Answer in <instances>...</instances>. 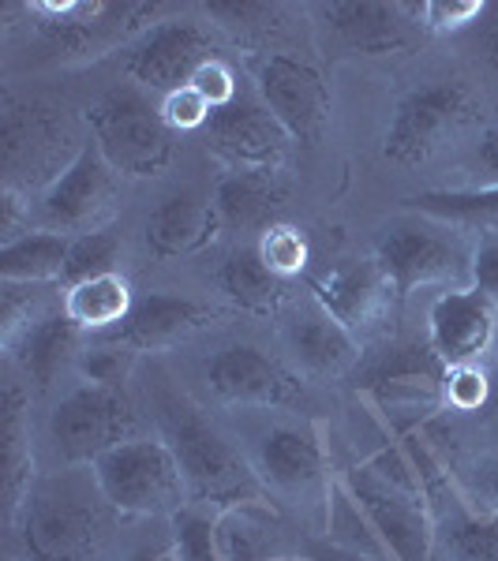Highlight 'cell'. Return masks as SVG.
<instances>
[{"label": "cell", "instance_id": "ab89813d", "mask_svg": "<svg viewBox=\"0 0 498 561\" xmlns=\"http://www.w3.org/2000/svg\"><path fill=\"white\" fill-rule=\"evenodd\" d=\"M192 87L206 98V102H211L214 113H217V108H229L240 98L237 94V76H233V68L225 65L222 57L206 60V65L192 76Z\"/></svg>", "mask_w": 498, "mask_h": 561}, {"label": "cell", "instance_id": "5b68a950", "mask_svg": "<svg viewBox=\"0 0 498 561\" xmlns=\"http://www.w3.org/2000/svg\"><path fill=\"white\" fill-rule=\"evenodd\" d=\"M121 517H177L192 505L180 460L161 434H139L90 465Z\"/></svg>", "mask_w": 498, "mask_h": 561}, {"label": "cell", "instance_id": "9c48e42d", "mask_svg": "<svg viewBox=\"0 0 498 561\" xmlns=\"http://www.w3.org/2000/svg\"><path fill=\"white\" fill-rule=\"evenodd\" d=\"M116 198H121V173L94 142H87L83 153L31 203V229L60 232L68 240L90 237L109 229Z\"/></svg>", "mask_w": 498, "mask_h": 561}, {"label": "cell", "instance_id": "836d02e7", "mask_svg": "<svg viewBox=\"0 0 498 561\" xmlns=\"http://www.w3.org/2000/svg\"><path fill=\"white\" fill-rule=\"evenodd\" d=\"M135 356L139 352L121 345L113 337H90L83 352L76 359V370L83 382H94V386H109V389H124L132 378V367H135Z\"/></svg>", "mask_w": 498, "mask_h": 561}, {"label": "cell", "instance_id": "7402d4cb", "mask_svg": "<svg viewBox=\"0 0 498 561\" xmlns=\"http://www.w3.org/2000/svg\"><path fill=\"white\" fill-rule=\"evenodd\" d=\"M211 322H214V307L188 300V296L150 293L143 300H135L132 319L116 333H109V337L135 352H161L188 341L199 330H206Z\"/></svg>", "mask_w": 498, "mask_h": 561}, {"label": "cell", "instance_id": "60d3db41", "mask_svg": "<svg viewBox=\"0 0 498 561\" xmlns=\"http://www.w3.org/2000/svg\"><path fill=\"white\" fill-rule=\"evenodd\" d=\"M468 285H473L479 296H487V300L498 307V237H484L473 248Z\"/></svg>", "mask_w": 498, "mask_h": 561}, {"label": "cell", "instance_id": "d4e9b609", "mask_svg": "<svg viewBox=\"0 0 498 561\" xmlns=\"http://www.w3.org/2000/svg\"><path fill=\"white\" fill-rule=\"evenodd\" d=\"M214 206L222 217V229L233 237L259 232L278 221V210L285 206V187L278 184V173H229L214 187Z\"/></svg>", "mask_w": 498, "mask_h": 561}, {"label": "cell", "instance_id": "8d00e7d4", "mask_svg": "<svg viewBox=\"0 0 498 561\" xmlns=\"http://www.w3.org/2000/svg\"><path fill=\"white\" fill-rule=\"evenodd\" d=\"M173 524H177V536H173L177 561H225L214 536V517L206 510L188 505L184 513H177Z\"/></svg>", "mask_w": 498, "mask_h": 561}, {"label": "cell", "instance_id": "277c9868", "mask_svg": "<svg viewBox=\"0 0 498 561\" xmlns=\"http://www.w3.org/2000/svg\"><path fill=\"white\" fill-rule=\"evenodd\" d=\"M248 460L256 468L262 491L274 497L278 505H296L307 517L315 513L322 531L333 476H330V454H326L322 431L312 420L278 415V420L262 423L251 434Z\"/></svg>", "mask_w": 498, "mask_h": 561}, {"label": "cell", "instance_id": "ac0fdd59", "mask_svg": "<svg viewBox=\"0 0 498 561\" xmlns=\"http://www.w3.org/2000/svg\"><path fill=\"white\" fill-rule=\"evenodd\" d=\"M214 536L225 561H296L307 550L274 497H248L217 510Z\"/></svg>", "mask_w": 498, "mask_h": 561}, {"label": "cell", "instance_id": "7bdbcfd3", "mask_svg": "<svg viewBox=\"0 0 498 561\" xmlns=\"http://www.w3.org/2000/svg\"><path fill=\"white\" fill-rule=\"evenodd\" d=\"M312 561H371V558H360V554H346V550H338V547H330L326 539H315V542H307V550H304Z\"/></svg>", "mask_w": 498, "mask_h": 561}, {"label": "cell", "instance_id": "f1b7e54d", "mask_svg": "<svg viewBox=\"0 0 498 561\" xmlns=\"http://www.w3.org/2000/svg\"><path fill=\"white\" fill-rule=\"evenodd\" d=\"M322 539L330 547L346 550V554H360L371 561H394L391 547L383 542V536L375 531V524L360 502L349 494V486L341 479H333V491H330V505H326V524H322Z\"/></svg>", "mask_w": 498, "mask_h": 561}, {"label": "cell", "instance_id": "e575fe53", "mask_svg": "<svg viewBox=\"0 0 498 561\" xmlns=\"http://www.w3.org/2000/svg\"><path fill=\"white\" fill-rule=\"evenodd\" d=\"M121 255H124V243L113 229L76 237L71 240V255H68V270H65V288L79 285V280H87V277L116 274V270H121Z\"/></svg>", "mask_w": 498, "mask_h": 561}, {"label": "cell", "instance_id": "ffe728a7", "mask_svg": "<svg viewBox=\"0 0 498 561\" xmlns=\"http://www.w3.org/2000/svg\"><path fill=\"white\" fill-rule=\"evenodd\" d=\"M222 217H217L214 195L199 192H177L161 198L143 225V240H147L150 255L173 262L203 255L211 243L222 237Z\"/></svg>", "mask_w": 498, "mask_h": 561}, {"label": "cell", "instance_id": "b9f144b4", "mask_svg": "<svg viewBox=\"0 0 498 561\" xmlns=\"http://www.w3.org/2000/svg\"><path fill=\"white\" fill-rule=\"evenodd\" d=\"M473 169L479 173V180H484L479 187H498V128H487L479 135L476 153H473Z\"/></svg>", "mask_w": 498, "mask_h": 561}, {"label": "cell", "instance_id": "6da1fadb", "mask_svg": "<svg viewBox=\"0 0 498 561\" xmlns=\"http://www.w3.org/2000/svg\"><path fill=\"white\" fill-rule=\"evenodd\" d=\"M150 409L154 434H161L177 454L195 510L211 505L217 513L225 505L248 502V497H270L262 491L248 454L188 393L161 386L154 393Z\"/></svg>", "mask_w": 498, "mask_h": 561}, {"label": "cell", "instance_id": "ee69618b", "mask_svg": "<svg viewBox=\"0 0 498 561\" xmlns=\"http://www.w3.org/2000/svg\"><path fill=\"white\" fill-rule=\"evenodd\" d=\"M487 20L491 23L484 26V60H487V68L498 76V8L487 12Z\"/></svg>", "mask_w": 498, "mask_h": 561}, {"label": "cell", "instance_id": "f35d334b", "mask_svg": "<svg viewBox=\"0 0 498 561\" xmlns=\"http://www.w3.org/2000/svg\"><path fill=\"white\" fill-rule=\"evenodd\" d=\"M158 113H161V121H166V128L177 135V131H203L206 124H211L214 108L192 83H184V87L169 90V94H161Z\"/></svg>", "mask_w": 498, "mask_h": 561}, {"label": "cell", "instance_id": "83f0119b", "mask_svg": "<svg viewBox=\"0 0 498 561\" xmlns=\"http://www.w3.org/2000/svg\"><path fill=\"white\" fill-rule=\"evenodd\" d=\"M217 288H222L240 311L270 314L285 304L288 280L274 277L267 266H262L256 243H244V248H237L222 266H217Z\"/></svg>", "mask_w": 498, "mask_h": 561}, {"label": "cell", "instance_id": "1f68e13d", "mask_svg": "<svg viewBox=\"0 0 498 561\" xmlns=\"http://www.w3.org/2000/svg\"><path fill=\"white\" fill-rule=\"evenodd\" d=\"M412 210L446 225L468 229H498V187H473V192H428L412 198Z\"/></svg>", "mask_w": 498, "mask_h": 561}, {"label": "cell", "instance_id": "d6986e66", "mask_svg": "<svg viewBox=\"0 0 498 561\" xmlns=\"http://www.w3.org/2000/svg\"><path fill=\"white\" fill-rule=\"evenodd\" d=\"M282 337L288 356L296 359V367L312 378H326V382L330 378H346L349 370L360 367V356H364L356 333L333 319L315 296L288 307Z\"/></svg>", "mask_w": 498, "mask_h": 561}, {"label": "cell", "instance_id": "4dcf8cb0", "mask_svg": "<svg viewBox=\"0 0 498 561\" xmlns=\"http://www.w3.org/2000/svg\"><path fill=\"white\" fill-rule=\"evenodd\" d=\"M60 304H65V285L0 280V337H4V348H12L34 322H42Z\"/></svg>", "mask_w": 498, "mask_h": 561}, {"label": "cell", "instance_id": "3957f363", "mask_svg": "<svg viewBox=\"0 0 498 561\" xmlns=\"http://www.w3.org/2000/svg\"><path fill=\"white\" fill-rule=\"evenodd\" d=\"M338 479L371 517L394 561L434 558V513L401 442H386L378 454H371L364 465H352Z\"/></svg>", "mask_w": 498, "mask_h": 561}, {"label": "cell", "instance_id": "603a6c76", "mask_svg": "<svg viewBox=\"0 0 498 561\" xmlns=\"http://www.w3.org/2000/svg\"><path fill=\"white\" fill-rule=\"evenodd\" d=\"M83 341L87 337L71 325V319L65 314V304H60L57 311H49L42 322H34L31 330L4 352H8V359L23 370L26 382L45 389L57 382V375L68 364H76L79 352H83Z\"/></svg>", "mask_w": 498, "mask_h": 561}, {"label": "cell", "instance_id": "f6af8a7d", "mask_svg": "<svg viewBox=\"0 0 498 561\" xmlns=\"http://www.w3.org/2000/svg\"><path fill=\"white\" fill-rule=\"evenodd\" d=\"M132 561H177V554H173V547L169 550H143V554H135Z\"/></svg>", "mask_w": 498, "mask_h": 561}, {"label": "cell", "instance_id": "d6a6232c", "mask_svg": "<svg viewBox=\"0 0 498 561\" xmlns=\"http://www.w3.org/2000/svg\"><path fill=\"white\" fill-rule=\"evenodd\" d=\"M256 251H259L262 266L282 280L301 277L307 270V262H312V243H307L304 229H296V225H288V221L267 225L256 240Z\"/></svg>", "mask_w": 498, "mask_h": 561}, {"label": "cell", "instance_id": "44dd1931", "mask_svg": "<svg viewBox=\"0 0 498 561\" xmlns=\"http://www.w3.org/2000/svg\"><path fill=\"white\" fill-rule=\"evenodd\" d=\"M322 26L333 42L349 53L383 57L409 45V4H383V0H333L319 8Z\"/></svg>", "mask_w": 498, "mask_h": 561}, {"label": "cell", "instance_id": "ba28073f", "mask_svg": "<svg viewBox=\"0 0 498 561\" xmlns=\"http://www.w3.org/2000/svg\"><path fill=\"white\" fill-rule=\"evenodd\" d=\"M479 102L476 94L457 79L446 83L420 87L394 108L391 128L383 135V158L394 161L401 169L423 165L434 153L446 147L450 139H457L461 131H468L479 121Z\"/></svg>", "mask_w": 498, "mask_h": 561}, {"label": "cell", "instance_id": "52a82bcc", "mask_svg": "<svg viewBox=\"0 0 498 561\" xmlns=\"http://www.w3.org/2000/svg\"><path fill=\"white\" fill-rule=\"evenodd\" d=\"M49 446L65 468H90L109 449L139 438L143 420L124 389L79 382L49 412Z\"/></svg>", "mask_w": 498, "mask_h": 561}, {"label": "cell", "instance_id": "cb8c5ba5", "mask_svg": "<svg viewBox=\"0 0 498 561\" xmlns=\"http://www.w3.org/2000/svg\"><path fill=\"white\" fill-rule=\"evenodd\" d=\"M31 389H23L20 378H8L4 386V520L12 524L20 517L26 494L38 483L34 479V446H31Z\"/></svg>", "mask_w": 498, "mask_h": 561}, {"label": "cell", "instance_id": "30bf717a", "mask_svg": "<svg viewBox=\"0 0 498 561\" xmlns=\"http://www.w3.org/2000/svg\"><path fill=\"white\" fill-rule=\"evenodd\" d=\"M378 262L394 277L397 293H412L420 285H468L473 251L446 221L420 217V221H397L378 240Z\"/></svg>", "mask_w": 498, "mask_h": 561}, {"label": "cell", "instance_id": "74e56055", "mask_svg": "<svg viewBox=\"0 0 498 561\" xmlns=\"http://www.w3.org/2000/svg\"><path fill=\"white\" fill-rule=\"evenodd\" d=\"M491 8L484 0H428V4H416L412 15L423 31L431 34H457L476 26L479 20H487Z\"/></svg>", "mask_w": 498, "mask_h": 561}, {"label": "cell", "instance_id": "bcb514c9", "mask_svg": "<svg viewBox=\"0 0 498 561\" xmlns=\"http://www.w3.org/2000/svg\"><path fill=\"white\" fill-rule=\"evenodd\" d=\"M296 561H312V558H307V554H304V558H296Z\"/></svg>", "mask_w": 498, "mask_h": 561}, {"label": "cell", "instance_id": "7c38bea8", "mask_svg": "<svg viewBox=\"0 0 498 561\" xmlns=\"http://www.w3.org/2000/svg\"><path fill=\"white\" fill-rule=\"evenodd\" d=\"M251 83H256V98L285 124L293 139L315 142L326 131L330 87L319 68L285 53H259L251 57Z\"/></svg>", "mask_w": 498, "mask_h": 561}, {"label": "cell", "instance_id": "2e32d148", "mask_svg": "<svg viewBox=\"0 0 498 561\" xmlns=\"http://www.w3.org/2000/svg\"><path fill=\"white\" fill-rule=\"evenodd\" d=\"M76 142V131L65 116L45 105H8L4 108V187H20L23 173H38V187L53 184L76 158L60 153ZM83 147V142H76ZM38 192V195H42Z\"/></svg>", "mask_w": 498, "mask_h": 561}, {"label": "cell", "instance_id": "5bb4252c", "mask_svg": "<svg viewBox=\"0 0 498 561\" xmlns=\"http://www.w3.org/2000/svg\"><path fill=\"white\" fill-rule=\"evenodd\" d=\"M312 296L341 325H349L356 337H364V333L383 330L401 293H397L394 277L386 274L378 255H367V259H346L326 270L322 277H315Z\"/></svg>", "mask_w": 498, "mask_h": 561}, {"label": "cell", "instance_id": "484cf974", "mask_svg": "<svg viewBox=\"0 0 498 561\" xmlns=\"http://www.w3.org/2000/svg\"><path fill=\"white\" fill-rule=\"evenodd\" d=\"M135 300H139V296H135L132 280L116 270V274L87 277V280H79V285H68L65 314L87 341L109 337V333H116L132 319Z\"/></svg>", "mask_w": 498, "mask_h": 561}, {"label": "cell", "instance_id": "7a4b0ae2", "mask_svg": "<svg viewBox=\"0 0 498 561\" xmlns=\"http://www.w3.org/2000/svg\"><path fill=\"white\" fill-rule=\"evenodd\" d=\"M113 513L90 468H65L31 486L8 531L20 539L26 561H94Z\"/></svg>", "mask_w": 498, "mask_h": 561}, {"label": "cell", "instance_id": "4316f807", "mask_svg": "<svg viewBox=\"0 0 498 561\" xmlns=\"http://www.w3.org/2000/svg\"><path fill=\"white\" fill-rule=\"evenodd\" d=\"M71 240L60 232L31 229L26 237L0 248V280L20 285H65Z\"/></svg>", "mask_w": 498, "mask_h": 561}, {"label": "cell", "instance_id": "4fadbf2b", "mask_svg": "<svg viewBox=\"0 0 498 561\" xmlns=\"http://www.w3.org/2000/svg\"><path fill=\"white\" fill-rule=\"evenodd\" d=\"M203 135L206 150L233 173H282L296 142L259 98H237L229 108H217Z\"/></svg>", "mask_w": 498, "mask_h": 561}, {"label": "cell", "instance_id": "d590c367", "mask_svg": "<svg viewBox=\"0 0 498 561\" xmlns=\"http://www.w3.org/2000/svg\"><path fill=\"white\" fill-rule=\"evenodd\" d=\"M491 401H495V382L487 364H465V367L442 370V404H446V412L473 415L491 409Z\"/></svg>", "mask_w": 498, "mask_h": 561}, {"label": "cell", "instance_id": "f546056e", "mask_svg": "<svg viewBox=\"0 0 498 561\" xmlns=\"http://www.w3.org/2000/svg\"><path fill=\"white\" fill-rule=\"evenodd\" d=\"M434 550L446 561H498V513L465 510L434 524Z\"/></svg>", "mask_w": 498, "mask_h": 561}, {"label": "cell", "instance_id": "9a60e30c", "mask_svg": "<svg viewBox=\"0 0 498 561\" xmlns=\"http://www.w3.org/2000/svg\"><path fill=\"white\" fill-rule=\"evenodd\" d=\"M428 348L442 367L487 364L498 348V307L473 285L446 288L431 304Z\"/></svg>", "mask_w": 498, "mask_h": 561}, {"label": "cell", "instance_id": "8fae6325", "mask_svg": "<svg viewBox=\"0 0 498 561\" xmlns=\"http://www.w3.org/2000/svg\"><path fill=\"white\" fill-rule=\"evenodd\" d=\"M206 393L225 409H296L304 401V382L293 367L256 345H225L203 364Z\"/></svg>", "mask_w": 498, "mask_h": 561}, {"label": "cell", "instance_id": "e0dca14e", "mask_svg": "<svg viewBox=\"0 0 498 561\" xmlns=\"http://www.w3.org/2000/svg\"><path fill=\"white\" fill-rule=\"evenodd\" d=\"M214 38L192 20H166L147 26L143 38L128 53V76L139 90L169 94V90L192 83V76L206 60H214Z\"/></svg>", "mask_w": 498, "mask_h": 561}, {"label": "cell", "instance_id": "8992f818", "mask_svg": "<svg viewBox=\"0 0 498 561\" xmlns=\"http://www.w3.org/2000/svg\"><path fill=\"white\" fill-rule=\"evenodd\" d=\"M90 142L128 180L161 176L177 158L173 131L166 128L158 105L143 98L139 87H116L87 113Z\"/></svg>", "mask_w": 498, "mask_h": 561}]
</instances>
